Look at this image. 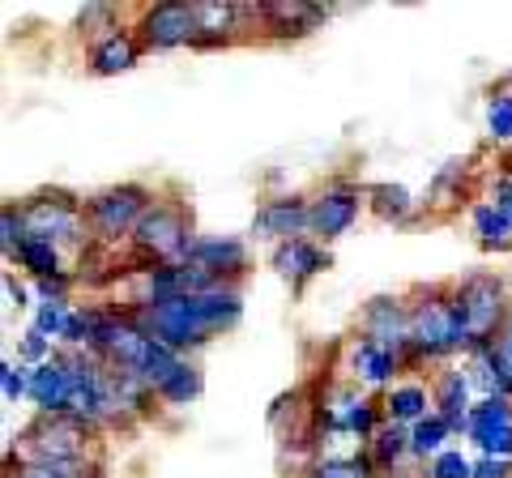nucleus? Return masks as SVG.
<instances>
[{"label":"nucleus","instance_id":"38","mask_svg":"<svg viewBox=\"0 0 512 478\" xmlns=\"http://www.w3.org/2000/svg\"><path fill=\"white\" fill-rule=\"evenodd\" d=\"M5 295L13 299V308H26V291L18 282H13V274H5Z\"/></svg>","mask_w":512,"mask_h":478},{"label":"nucleus","instance_id":"35","mask_svg":"<svg viewBox=\"0 0 512 478\" xmlns=\"http://www.w3.org/2000/svg\"><path fill=\"white\" fill-rule=\"evenodd\" d=\"M474 478H512V461H504V457H478L474 461Z\"/></svg>","mask_w":512,"mask_h":478},{"label":"nucleus","instance_id":"32","mask_svg":"<svg viewBox=\"0 0 512 478\" xmlns=\"http://www.w3.org/2000/svg\"><path fill=\"white\" fill-rule=\"evenodd\" d=\"M427 478H474V461L457 449H444L440 457H431Z\"/></svg>","mask_w":512,"mask_h":478},{"label":"nucleus","instance_id":"28","mask_svg":"<svg viewBox=\"0 0 512 478\" xmlns=\"http://www.w3.org/2000/svg\"><path fill=\"white\" fill-rule=\"evenodd\" d=\"M197 393H201V372L192 368V363H180V368L163 380V389H158V397L171 406H188Z\"/></svg>","mask_w":512,"mask_h":478},{"label":"nucleus","instance_id":"14","mask_svg":"<svg viewBox=\"0 0 512 478\" xmlns=\"http://www.w3.org/2000/svg\"><path fill=\"white\" fill-rule=\"evenodd\" d=\"M325 18L320 5H308V0H265L261 5V22L274 39H303L312 35Z\"/></svg>","mask_w":512,"mask_h":478},{"label":"nucleus","instance_id":"22","mask_svg":"<svg viewBox=\"0 0 512 478\" xmlns=\"http://www.w3.org/2000/svg\"><path fill=\"white\" fill-rule=\"evenodd\" d=\"M474 235H478V248H487V252L512 248V222L495 210V201L474 205Z\"/></svg>","mask_w":512,"mask_h":478},{"label":"nucleus","instance_id":"2","mask_svg":"<svg viewBox=\"0 0 512 478\" xmlns=\"http://www.w3.org/2000/svg\"><path fill=\"white\" fill-rule=\"evenodd\" d=\"M192 248H197L192 218H188V210H180V205H171V201H154L133 231V261L146 265L141 274H150L158 265L192 261Z\"/></svg>","mask_w":512,"mask_h":478},{"label":"nucleus","instance_id":"5","mask_svg":"<svg viewBox=\"0 0 512 478\" xmlns=\"http://www.w3.org/2000/svg\"><path fill=\"white\" fill-rule=\"evenodd\" d=\"M94 427L69 414H43L22 432V461L26 466H77L90 457Z\"/></svg>","mask_w":512,"mask_h":478},{"label":"nucleus","instance_id":"4","mask_svg":"<svg viewBox=\"0 0 512 478\" xmlns=\"http://www.w3.org/2000/svg\"><path fill=\"white\" fill-rule=\"evenodd\" d=\"M470 338L461 329V316L453 308V291H423L419 304H410V350L419 359H444L453 350H466Z\"/></svg>","mask_w":512,"mask_h":478},{"label":"nucleus","instance_id":"26","mask_svg":"<svg viewBox=\"0 0 512 478\" xmlns=\"http://www.w3.org/2000/svg\"><path fill=\"white\" fill-rule=\"evenodd\" d=\"M303 478H376V466L372 457H325L316 461V466H308V474Z\"/></svg>","mask_w":512,"mask_h":478},{"label":"nucleus","instance_id":"13","mask_svg":"<svg viewBox=\"0 0 512 478\" xmlns=\"http://www.w3.org/2000/svg\"><path fill=\"white\" fill-rule=\"evenodd\" d=\"M359 193L355 188H329V193H320L316 201H312V231L320 235V239H338V235H346L350 227L359 222Z\"/></svg>","mask_w":512,"mask_h":478},{"label":"nucleus","instance_id":"19","mask_svg":"<svg viewBox=\"0 0 512 478\" xmlns=\"http://www.w3.org/2000/svg\"><path fill=\"white\" fill-rule=\"evenodd\" d=\"M431 406H436V414H444L448 423H453V432L457 427H466L470 419V376L466 372H440L436 376V385H431Z\"/></svg>","mask_w":512,"mask_h":478},{"label":"nucleus","instance_id":"21","mask_svg":"<svg viewBox=\"0 0 512 478\" xmlns=\"http://www.w3.org/2000/svg\"><path fill=\"white\" fill-rule=\"evenodd\" d=\"M367 457H372V466L384 474V470H393V466H402L410 453V432L402 423H384L380 432L372 436V449H367Z\"/></svg>","mask_w":512,"mask_h":478},{"label":"nucleus","instance_id":"1","mask_svg":"<svg viewBox=\"0 0 512 478\" xmlns=\"http://www.w3.org/2000/svg\"><path fill=\"white\" fill-rule=\"evenodd\" d=\"M244 304H239L235 286H214L205 295H184V299H154V304H141L133 321L150 333L154 342H163L167 350H192L201 342H210V333L235 329Z\"/></svg>","mask_w":512,"mask_h":478},{"label":"nucleus","instance_id":"18","mask_svg":"<svg viewBox=\"0 0 512 478\" xmlns=\"http://www.w3.org/2000/svg\"><path fill=\"white\" fill-rule=\"evenodd\" d=\"M192 261H197L201 269H210L218 282L231 286V278H239L248 269V248L239 244V239H227V235H222V239H197Z\"/></svg>","mask_w":512,"mask_h":478},{"label":"nucleus","instance_id":"9","mask_svg":"<svg viewBox=\"0 0 512 478\" xmlns=\"http://www.w3.org/2000/svg\"><path fill=\"white\" fill-rule=\"evenodd\" d=\"M363 338L380 342L384 350H393L397 359H410L414 363V350H410V308L402 299H389L380 295L363 308Z\"/></svg>","mask_w":512,"mask_h":478},{"label":"nucleus","instance_id":"30","mask_svg":"<svg viewBox=\"0 0 512 478\" xmlns=\"http://www.w3.org/2000/svg\"><path fill=\"white\" fill-rule=\"evenodd\" d=\"M77 26H82V35L90 39V47L103 43V39H111V35L120 30V26H116V9H107V5H90L82 18H77Z\"/></svg>","mask_w":512,"mask_h":478},{"label":"nucleus","instance_id":"29","mask_svg":"<svg viewBox=\"0 0 512 478\" xmlns=\"http://www.w3.org/2000/svg\"><path fill=\"white\" fill-rule=\"evenodd\" d=\"M367 197H372V210L380 218H393V222H402L414 210V201H410V193H406L402 184H376Z\"/></svg>","mask_w":512,"mask_h":478},{"label":"nucleus","instance_id":"12","mask_svg":"<svg viewBox=\"0 0 512 478\" xmlns=\"http://www.w3.org/2000/svg\"><path fill=\"white\" fill-rule=\"evenodd\" d=\"M303 227H312V205L303 197L265 201L261 210H256V222H252L256 235H261V239H278V244H286V239H299Z\"/></svg>","mask_w":512,"mask_h":478},{"label":"nucleus","instance_id":"24","mask_svg":"<svg viewBox=\"0 0 512 478\" xmlns=\"http://www.w3.org/2000/svg\"><path fill=\"white\" fill-rule=\"evenodd\" d=\"M448 436H453V423H448L444 414H427V419H419L410 427V453L419 461L423 457H440Z\"/></svg>","mask_w":512,"mask_h":478},{"label":"nucleus","instance_id":"37","mask_svg":"<svg viewBox=\"0 0 512 478\" xmlns=\"http://www.w3.org/2000/svg\"><path fill=\"white\" fill-rule=\"evenodd\" d=\"M495 210H500V214L512 222V171L504 175L500 184H495Z\"/></svg>","mask_w":512,"mask_h":478},{"label":"nucleus","instance_id":"15","mask_svg":"<svg viewBox=\"0 0 512 478\" xmlns=\"http://www.w3.org/2000/svg\"><path fill=\"white\" fill-rule=\"evenodd\" d=\"M397 359L393 350H384L380 342H372V338H359L350 342V376L359 380V385H367V389H384L393 380V372H397Z\"/></svg>","mask_w":512,"mask_h":478},{"label":"nucleus","instance_id":"31","mask_svg":"<svg viewBox=\"0 0 512 478\" xmlns=\"http://www.w3.org/2000/svg\"><path fill=\"white\" fill-rule=\"evenodd\" d=\"M487 129L491 141H512V94L508 90H495L491 103H487Z\"/></svg>","mask_w":512,"mask_h":478},{"label":"nucleus","instance_id":"11","mask_svg":"<svg viewBox=\"0 0 512 478\" xmlns=\"http://www.w3.org/2000/svg\"><path fill=\"white\" fill-rule=\"evenodd\" d=\"M30 402L43 414H69V402H73V359L69 355H52L30 372Z\"/></svg>","mask_w":512,"mask_h":478},{"label":"nucleus","instance_id":"8","mask_svg":"<svg viewBox=\"0 0 512 478\" xmlns=\"http://www.w3.org/2000/svg\"><path fill=\"white\" fill-rule=\"evenodd\" d=\"M137 39H141V47H150V52L197 43V13H192V5H175V0L150 5V9H141Z\"/></svg>","mask_w":512,"mask_h":478},{"label":"nucleus","instance_id":"33","mask_svg":"<svg viewBox=\"0 0 512 478\" xmlns=\"http://www.w3.org/2000/svg\"><path fill=\"white\" fill-rule=\"evenodd\" d=\"M103 470L94 461H77V466H22L18 478H99Z\"/></svg>","mask_w":512,"mask_h":478},{"label":"nucleus","instance_id":"36","mask_svg":"<svg viewBox=\"0 0 512 478\" xmlns=\"http://www.w3.org/2000/svg\"><path fill=\"white\" fill-rule=\"evenodd\" d=\"M22 355H26V359H39V363H47V359H52V350H47V338H43L39 329H30V333H26V342H22Z\"/></svg>","mask_w":512,"mask_h":478},{"label":"nucleus","instance_id":"20","mask_svg":"<svg viewBox=\"0 0 512 478\" xmlns=\"http://www.w3.org/2000/svg\"><path fill=\"white\" fill-rule=\"evenodd\" d=\"M137 56H141V39L133 35V30H116L111 39H103V43L90 47V69L103 73V77L128 73V69L137 65Z\"/></svg>","mask_w":512,"mask_h":478},{"label":"nucleus","instance_id":"6","mask_svg":"<svg viewBox=\"0 0 512 478\" xmlns=\"http://www.w3.org/2000/svg\"><path fill=\"white\" fill-rule=\"evenodd\" d=\"M22 222L30 239H47V244H82L90 235V218L73 197L64 193H39L22 205Z\"/></svg>","mask_w":512,"mask_h":478},{"label":"nucleus","instance_id":"17","mask_svg":"<svg viewBox=\"0 0 512 478\" xmlns=\"http://www.w3.org/2000/svg\"><path fill=\"white\" fill-rule=\"evenodd\" d=\"M274 269L291 282V286H303L308 278H316L320 269H329V252H320L312 239H286V244L274 248Z\"/></svg>","mask_w":512,"mask_h":478},{"label":"nucleus","instance_id":"34","mask_svg":"<svg viewBox=\"0 0 512 478\" xmlns=\"http://www.w3.org/2000/svg\"><path fill=\"white\" fill-rule=\"evenodd\" d=\"M0 389H5V402H18V397L30 393V372L5 363V368H0Z\"/></svg>","mask_w":512,"mask_h":478},{"label":"nucleus","instance_id":"7","mask_svg":"<svg viewBox=\"0 0 512 478\" xmlns=\"http://www.w3.org/2000/svg\"><path fill=\"white\" fill-rule=\"evenodd\" d=\"M154 205L150 188L141 184H120V188H107V193L90 197L86 205V218H90V231L99 239H120V235H133L137 222L146 218V210Z\"/></svg>","mask_w":512,"mask_h":478},{"label":"nucleus","instance_id":"23","mask_svg":"<svg viewBox=\"0 0 512 478\" xmlns=\"http://www.w3.org/2000/svg\"><path fill=\"white\" fill-rule=\"evenodd\" d=\"M427 402L431 393L423 385H393L389 397H384V414H389V423H419L427 419Z\"/></svg>","mask_w":512,"mask_h":478},{"label":"nucleus","instance_id":"3","mask_svg":"<svg viewBox=\"0 0 512 478\" xmlns=\"http://www.w3.org/2000/svg\"><path fill=\"white\" fill-rule=\"evenodd\" d=\"M453 308L461 316V329L470 338V350H487L500 329L508 325V286L491 274H470L453 286Z\"/></svg>","mask_w":512,"mask_h":478},{"label":"nucleus","instance_id":"16","mask_svg":"<svg viewBox=\"0 0 512 478\" xmlns=\"http://www.w3.org/2000/svg\"><path fill=\"white\" fill-rule=\"evenodd\" d=\"M192 13H197V47H218L231 43L239 18H244V5H235V0H192Z\"/></svg>","mask_w":512,"mask_h":478},{"label":"nucleus","instance_id":"27","mask_svg":"<svg viewBox=\"0 0 512 478\" xmlns=\"http://www.w3.org/2000/svg\"><path fill=\"white\" fill-rule=\"evenodd\" d=\"M73 308L69 299H43V304L35 308V329L43 333V338H69V325H73Z\"/></svg>","mask_w":512,"mask_h":478},{"label":"nucleus","instance_id":"25","mask_svg":"<svg viewBox=\"0 0 512 478\" xmlns=\"http://www.w3.org/2000/svg\"><path fill=\"white\" fill-rule=\"evenodd\" d=\"M13 257H18V265H26L39 282H47V278H64V269H60V248H56V244H47V239H26V244L13 252Z\"/></svg>","mask_w":512,"mask_h":478},{"label":"nucleus","instance_id":"10","mask_svg":"<svg viewBox=\"0 0 512 478\" xmlns=\"http://www.w3.org/2000/svg\"><path fill=\"white\" fill-rule=\"evenodd\" d=\"M466 432L483 449V457L512 461V397H487V402H478L466 419Z\"/></svg>","mask_w":512,"mask_h":478}]
</instances>
